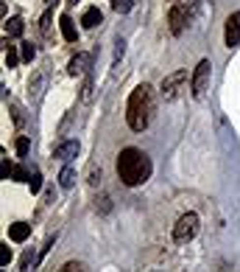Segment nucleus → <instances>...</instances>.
I'll use <instances>...</instances> for the list:
<instances>
[{
	"label": "nucleus",
	"instance_id": "25",
	"mask_svg": "<svg viewBox=\"0 0 240 272\" xmlns=\"http://www.w3.org/2000/svg\"><path fill=\"white\" fill-rule=\"evenodd\" d=\"M101 177H103L101 168H95V166L90 168V185H98V183H101Z\"/></svg>",
	"mask_w": 240,
	"mask_h": 272
},
{
	"label": "nucleus",
	"instance_id": "28",
	"mask_svg": "<svg viewBox=\"0 0 240 272\" xmlns=\"http://www.w3.org/2000/svg\"><path fill=\"white\" fill-rule=\"evenodd\" d=\"M67 3H78V0H67Z\"/></svg>",
	"mask_w": 240,
	"mask_h": 272
},
{
	"label": "nucleus",
	"instance_id": "27",
	"mask_svg": "<svg viewBox=\"0 0 240 272\" xmlns=\"http://www.w3.org/2000/svg\"><path fill=\"white\" fill-rule=\"evenodd\" d=\"M48 23H51V11L42 17V26H39V28H42V34H48Z\"/></svg>",
	"mask_w": 240,
	"mask_h": 272
},
{
	"label": "nucleus",
	"instance_id": "18",
	"mask_svg": "<svg viewBox=\"0 0 240 272\" xmlns=\"http://www.w3.org/2000/svg\"><path fill=\"white\" fill-rule=\"evenodd\" d=\"M95 208H98L101 213H109L112 211V199L109 196H98V199H95Z\"/></svg>",
	"mask_w": 240,
	"mask_h": 272
},
{
	"label": "nucleus",
	"instance_id": "20",
	"mask_svg": "<svg viewBox=\"0 0 240 272\" xmlns=\"http://www.w3.org/2000/svg\"><path fill=\"white\" fill-rule=\"evenodd\" d=\"M28 188H31V194H36L39 188H42V177H39V171H34V174H31V180H28Z\"/></svg>",
	"mask_w": 240,
	"mask_h": 272
},
{
	"label": "nucleus",
	"instance_id": "23",
	"mask_svg": "<svg viewBox=\"0 0 240 272\" xmlns=\"http://www.w3.org/2000/svg\"><path fill=\"white\" fill-rule=\"evenodd\" d=\"M9 261H11V250H9V244H0V267H6Z\"/></svg>",
	"mask_w": 240,
	"mask_h": 272
},
{
	"label": "nucleus",
	"instance_id": "6",
	"mask_svg": "<svg viewBox=\"0 0 240 272\" xmlns=\"http://www.w3.org/2000/svg\"><path fill=\"white\" fill-rule=\"evenodd\" d=\"M184 81H187V71H176V73H171V76H165L162 87H159V93H162L165 101H173V98L179 96V90H181Z\"/></svg>",
	"mask_w": 240,
	"mask_h": 272
},
{
	"label": "nucleus",
	"instance_id": "2",
	"mask_svg": "<svg viewBox=\"0 0 240 272\" xmlns=\"http://www.w3.org/2000/svg\"><path fill=\"white\" fill-rule=\"evenodd\" d=\"M151 115H154V87L151 84H137L131 90L129 104H126V123H129L134 132H143L151 123Z\"/></svg>",
	"mask_w": 240,
	"mask_h": 272
},
{
	"label": "nucleus",
	"instance_id": "24",
	"mask_svg": "<svg viewBox=\"0 0 240 272\" xmlns=\"http://www.w3.org/2000/svg\"><path fill=\"white\" fill-rule=\"evenodd\" d=\"M34 45H31V42H23V53H20V56H23V59H26V62H31V59H34Z\"/></svg>",
	"mask_w": 240,
	"mask_h": 272
},
{
	"label": "nucleus",
	"instance_id": "12",
	"mask_svg": "<svg viewBox=\"0 0 240 272\" xmlns=\"http://www.w3.org/2000/svg\"><path fill=\"white\" fill-rule=\"evenodd\" d=\"M42 87H45V73H36L34 79H31V84H28V98L39 101L42 98Z\"/></svg>",
	"mask_w": 240,
	"mask_h": 272
},
{
	"label": "nucleus",
	"instance_id": "7",
	"mask_svg": "<svg viewBox=\"0 0 240 272\" xmlns=\"http://www.w3.org/2000/svg\"><path fill=\"white\" fill-rule=\"evenodd\" d=\"M223 42L226 48H238L240 45V11H232L223 26Z\"/></svg>",
	"mask_w": 240,
	"mask_h": 272
},
{
	"label": "nucleus",
	"instance_id": "19",
	"mask_svg": "<svg viewBox=\"0 0 240 272\" xmlns=\"http://www.w3.org/2000/svg\"><path fill=\"white\" fill-rule=\"evenodd\" d=\"M59 272H87V267H84L81 261H67Z\"/></svg>",
	"mask_w": 240,
	"mask_h": 272
},
{
	"label": "nucleus",
	"instance_id": "3",
	"mask_svg": "<svg viewBox=\"0 0 240 272\" xmlns=\"http://www.w3.org/2000/svg\"><path fill=\"white\" fill-rule=\"evenodd\" d=\"M198 213H193V211H187L184 216H179V222L173 225V241L176 244H187V241H193L196 238V233H198Z\"/></svg>",
	"mask_w": 240,
	"mask_h": 272
},
{
	"label": "nucleus",
	"instance_id": "22",
	"mask_svg": "<svg viewBox=\"0 0 240 272\" xmlns=\"http://www.w3.org/2000/svg\"><path fill=\"white\" fill-rule=\"evenodd\" d=\"M28 146H31V143H28L26 135H23V138H17V155H20V157H26V155H28Z\"/></svg>",
	"mask_w": 240,
	"mask_h": 272
},
{
	"label": "nucleus",
	"instance_id": "14",
	"mask_svg": "<svg viewBox=\"0 0 240 272\" xmlns=\"http://www.w3.org/2000/svg\"><path fill=\"white\" fill-rule=\"evenodd\" d=\"M59 185H61V188H73V185H76V168H73V166H64V168H61Z\"/></svg>",
	"mask_w": 240,
	"mask_h": 272
},
{
	"label": "nucleus",
	"instance_id": "8",
	"mask_svg": "<svg viewBox=\"0 0 240 272\" xmlns=\"http://www.w3.org/2000/svg\"><path fill=\"white\" fill-rule=\"evenodd\" d=\"M87 68H90V53H76L73 59H70V65H67V73L70 76H81V73H87Z\"/></svg>",
	"mask_w": 240,
	"mask_h": 272
},
{
	"label": "nucleus",
	"instance_id": "26",
	"mask_svg": "<svg viewBox=\"0 0 240 272\" xmlns=\"http://www.w3.org/2000/svg\"><path fill=\"white\" fill-rule=\"evenodd\" d=\"M90 96H92V76H87V84H84V93H81V98H84V101H90Z\"/></svg>",
	"mask_w": 240,
	"mask_h": 272
},
{
	"label": "nucleus",
	"instance_id": "5",
	"mask_svg": "<svg viewBox=\"0 0 240 272\" xmlns=\"http://www.w3.org/2000/svg\"><path fill=\"white\" fill-rule=\"evenodd\" d=\"M190 14H193V11H190L187 6H181V3H176V6L171 9V14H168V28H171V34H173V37H179L181 31L187 28Z\"/></svg>",
	"mask_w": 240,
	"mask_h": 272
},
{
	"label": "nucleus",
	"instance_id": "16",
	"mask_svg": "<svg viewBox=\"0 0 240 272\" xmlns=\"http://www.w3.org/2000/svg\"><path fill=\"white\" fill-rule=\"evenodd\" d=\"M17 62H20V53L14 45H9L6 48V68H17Z\"/></svg>",
	"mask_w": 240,
	"mask_h": 272
},
{
	"label": "nucleus",
	"instance_id": "21",
	"mask_svg": "<svg viewBox=\"0 0 240 272\" xmlns=\"http://www.w3.org/2000/svg\"><path fill=\"white\" fill-rule=\"evenodd\" d=\"M11 177H14L17 183H28V180H31V174H28L23 166H14V174H11Z\"/></svg>",
	"mask_w": 240,
	"mask_h": 272
},
{
	"label": "nucleus",
	"instance_id": "1",
	"mask_svg": "<svg viewBox=\"0 0 240 272\" xmlns=\"http://www.w3.org/2000/svg\"><path fill=\"white\" fill-rule=\"evenodd\" d=\"M118 177L123 185H143L151 177V160L143 149H134V146H126L118 157Z\"/></svg>",
	"mask_w": 240,
	"mask_h": 272
},
{
	"label": "nucleus",
	"instance_id": "29",
	"mask_svg": "<svg viewBox=\"0 0 240 272\" xmlns=\"http://www.w3.org/2000/svg\"><path fill=\"white\" fill-rule=\"evenodd\" d=\"M171 3H176V0H171Z\"/></svg>",
	"mask_w": 240,
	"mask_h": 272
},
{
	"label": "nucleus",
	"instance_id": "17",
	"mask_svg": "<svg viewBox=\"0 0 240 272\" xmlns=\"http://www.w3.org/2000/svg\"><path fill=\"white\" fill-rule=\"evenodd\" d=\"M131 6H134L131 0H112V9L118 11V14H129V11H131Z\"/></svg>",
	"mask_w": 240,
	"mask_h": 272
},
{
	"label": "nucleus",
	"instance_id": "10",
	"mask_svg": "<svg viewBox=\"0 0 240 272\" xmlns=\"http://www.w3.org/2000/svg\"><path fill=\"white\" fill-rule=\"evenodd\" d=\"M59 28H61V37H64L67 42H76V39H78V31H76V26H73L70 14H61V17H59Z\"/></svg>",
	"mask_w": 240,
	"mask_h": 272
},
{
	"label": "nucleus",
	"instance_id": "9",
	"mask_svg": "<svg viewBox=\"0 0 240 272\" xmlns=\"http://www.w3.org/2000/svg\"><path fill=\"white\" fill-rule=\"evenodd\" d=\"M76 155H78V141H64L53 149V157H59V160H70Z\"/></svg>",
	"mask_w": 240,
	"mask_h": 272
},
{
	"label": "nucleus",
	"instance_id": "11",
	"mask_svg": "<svg viewBox=\"0 0 240 272\" xmlns=\"http://www.w3.org/2000/svg\"><path fill=\"white\" fill-rule=\"evenodd\" d=\"M9 236L11 241H26L28 236H31V225H26V222H14L9 228Z\"/></svg>",
	"mask_w": 240,
	"mask_h": 272
},
{
	"label": "nucleus",
	"instance_id": "15",
	"mask_svg": "<svg viewBox=\"0 0 240 272\" xmlns=\"http://www.w3.org/2000/svg\"><path fill=\"white\" fill-rule=\"evenodd\" d=\"M23 31H26V23L20 17H11L9 23H6V34L9 37H23Z\"/></svg>",
	"mask_w": 240,
	"mask_h": 272
},
{
	"label": "nucleus",
	"instance_id": "4",
	"mask_svg": "<svg viewBox=\"0 0 240 272\" xmlns=\"http://www.w3.org/2000/svg\"><path fill=\"white\" fill-rule=\"evenodd\" d=\"M210 73H212V65L210 59H201L193 71V79H190V90H193V98H201L207 96V87H210Z\"/></svg>",
	"mask_w": 240,
	"mask_h": 272
},
{
	"label": "nucleus",
	"instance_id": "13",
	"mask_svg": "<svg viewBox=\"0 0 240 272\" xmlns=\"http://www.w3.org/2000/svg\"><path fill=\"white\" fill-rule=\"evenodd\" d=\"M101 20H103L101 9H98V6H92V9H87V11H84V17H81V23H84L87 28H95V26H101Z\"/></svg>",
	"mask_w": 240,
	"mask_h": 272
}]
</instances>
